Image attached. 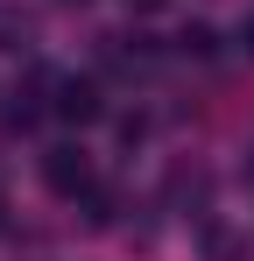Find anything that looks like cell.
<instances>
[{
    "instance_id": "obj_1",
    "label": "cell",
    "mask_w": 254,
    "mask_h": 261,
    "mask_svg": "<svg viewBox=\"0 0 254 261\" xmlns=\"http://www.w3.org/2000/svg\"><path fill=\"white\" fill-rule=\"evenodd\" d=\"M42 184H49L57 198H85V191H92V155H85V148H49V155H42Z\"/></svg>"
},
{
    "instance_id": "obj_2",
    "label": "cell",
    "mask_w": 254,
    "mask_h": 261,
    "mask_svg": "<svg viewBox=\"0 0 254 261\" xmlns=\"http://www.w3.org/2000/svg\"><path fill=\"white\" fill-rule=\"evenodd\" d=\"M49 113H57V120H71V127H92V120H99V85H92V78H57Z\"/></svg>"
},
{
    "instance_id": "obj_3",
    "label": "cell",
    "mask_w": 254,
    "mask_h": 261,
    "mask_svg": "<svg viewBox=\"0 0 254 261\" xmlns=\"http://www.w3.org/2000/svg\"><path fill=\"white\" fill-rule=\"evenodd\" d=\"M113 212H120V198L92 184V191H85V219H92V226H113Z\"/></svg>"
},
{
    "instance_id": "obj_4",
    "label": "cell",
    "mask_w": 254,
    "mask_h": 261,
    "mask_svg": "<svg viewBox=\"0 0 254 261\" xmlns=\"http://www.w3.org/2000/svg\"><path fill=\"white\" fill-rule=\"evenodd\" d=\"M205 261H240V240L219 233V226H205Z\"/></svg>"
},
{
    "instance_id": "obj_5",
    "label": "cell",
    "mask_w": 254,
    "mask_h": 261,
    "mask_svg": "<svg viewBox=\"0 0 254 261\" xmlns=\"http://www.w3.org/2000/svg\"><path fill=\"white\" fill-rule=\"evenodd\" d=\"M176 49H184V57H212V49H219V36H212V29H184V36H176Z\"/></svg>"
},
{
    "instance_id": "obj_6",
    "label": "cell",
    "mask_w": 254,
    "mask_h": 261,
    "mask_svg": "<svg viewBox=\"0 0 254 261\" xmlns=\"http://www.w3.org/2000/svg\"><path fill=\"white\" fill-rule=\"evenodd\" d=\"M240 43H247V49H254V21H240Z\"/></svg>"
},
{
    "instance_id": "obj_7",
    "label": "cell",
    "mask_w": 254,
    "mask_h": 261,
    "mask_svg": "<svg viewBox=\"0 0 254 261\" xmlns=\"http://www.w3.org/2000/svg\"><path fill=\"white\" fill-rule=\"evenodd\" d=\"M127 7H141V14H148V7H163V0H127Z\"/></svg>"
},
{
    "instance_id": "obj_8",
    "label": "cell",
    "mask_w": 254,
    "mask_h": 261,
    "mask_svg": "<svg viewBox=\"0 0 254 261\" xmlns=\"http://www.w3.org/2000/svg\"><path fill=\"white\" fill-rule=\"evenodd\" d=\"M0 226H7V198H0Z\"/></svg>"
}]
</instances>
